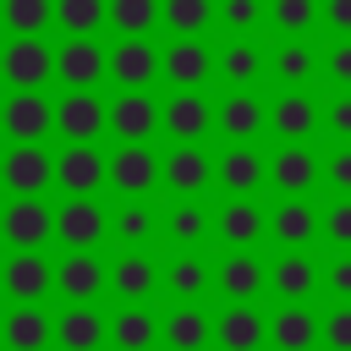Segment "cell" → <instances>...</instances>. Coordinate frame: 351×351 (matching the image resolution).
I'll list each match as a JSON object with an SVG mask.
<instances>
[{
  "mask_svg": "<svg viewBox=\"0 0 351 351\" xmlns=\"http://www.w3.org/2000/svg\"><path fill=\"white\" fill-rule=\"evenodd\" d=\"M269 296L274 302H324V247H274Z\"/></svg>",
  "mask_w": 351,
  "mask_h": 351,
  "instance_id": "obj_6",
  "label": "cell"
},
{
  "mask_svg": "<svg viewBox=\"0 0 351 351\" xmlns=\"http://www.w3.org/2000/svg\"><path fill=\"white\" fill-rule=\"evenodd\" d=\"M318 143H351V88H318Z\"/></svg>",
  "mask_w": 351,
  "mask_h": 351,
  "instance_id": "obj_43",
  "label": "cell"
},
{
  "mask_svg": "<svg viewBox=\"0 0 351 351\" xmlns=\"http://www.w3.org/2000/svg\"><path fill=\"white\" fill-rule=\"evenodd\" d=\"M165 302H214V258L165 252Z\"/></svg>",
  "mask_w": 351,
  "mask_h": 351,
  "instance_id": "obj_36",
  "label": "cell"
},
{
  "mask_svg": "<svg viewBox=\"0 0 351 351\" xmlns=\"http://www.w3.org/2000/svg\"><path fill=\"white\" fill-rule=\"evenodd\" d=\"M324 302H351V252H324Z\"/></svg>",
  "mask_w": 351,
  "mask_h": 351,
  "instance_id": "obj_48",
  "label": "cell"
},
{
  "mask_svg": "<svg viewBox=\"0 0 351 351\" xmlns=\"http://www.w3.org/2000/svg\"><path fill=\"white\" fill-rule=\"evenodd\" d=\"M324 197H269V247H324Z\"/></svg>",
  "mask_w": 351,
  "mask_h": 351,
  "instance_id": "obj_28",
  "label": "cell"
},
{
  "mask_svg": "<svg viewBox=\"0 0 351 351\" xmlns=\"http://www.w3.org/2000/svg\"><path fill=\"white\" fill-rule=\"evenodd\" d=\"M269 33L274 38L324 33V0H269Z\"/></svg>",
  "mask_w": 351,
  "mask_h": 351,
  "instance_id": "obj_40",
  "label": "cell"
},
{
  "mask_svg": "<svg viewBox=\"0 0 351 351\" xmlns=\"http://www.w3.org/2000/svg\"><path fill=\"white\" fill-rule=\"evenodd\" d=\"M110 88H159V38H110Z\"/></svg>",
  "mask_w": 351,
  "mask_h": 351,
  "instance_id": "obj_34",
  "label": "cell"
},
{
  "mask_svg": "<svg viewBox=\"0 0 351 351\" xmlns=\"http://www.w3.org/2000/svg\"><path fill=\"white\" fill-rule=\"evenodd\" d=\"M324 302H274L269 307V351H318Z\"/></svg>",
  "mask_w": 351,
  "mask_h": 351,
  "instance_id": "obj_32",
  "label": "cell"
},
{
  "mask_svg": "<svg viewBox=\"0 0 351 351\" xmlns=\"http://www.w3.org/2000/svg\"><path fill=\"white\" fill-rule=\"evenodd\" d=\"M165 0H110V38H159Z\"/></svg>",
  "mask_w": 351,
  "mask_h": 351,
  "instance_id": "obj_37",
  "label": "cell"
},
{
  "mask_svg": "<svg viewBox=\"0 0 351 351\" xmlns=\"http://www.w3.org/2000/svg\"><path fill=\"white\" fill-rule=\"evenodd\" d=\"M263 241H269V192L214 197V247H263Z\"/></svg>",
  "mask_w": 351,
  "mask_h": 351,
  "instance_id": "obj_22",
  "label": "cell"
},
{
  "mask_svg": "<svg viewBox=\"0 0 351 351\" xmlns=\"http://www.w3.org/2000/svg\"><path fill=\"white\" fill-rule=\"evenodd\" d=\"M0 351H55V307L11 302L0 313Z\"/></svg>",
  "mask_w": 351,
  "mask_h": 351,
  "instance_id": "obj_29",
  "label": "cell"
},
{
  "mask_svg": "<svg viewBox=\"0 0 351 351\" xmlns=\"http://www.w3.org/2000/svg\"><path fill=\"white\" fill-rule=\"evenodd\" d=\"M55 143H110V93L60 88L55 93Z\"/></svg>",
  "mask_w": 351,
  "mask_h": 351,
  "instance_id": "obj_3",
  "label": "cell"
},
{
  "mask_svg": "<svg viewBox=\"0 0 351 351\" xmlns=\"http://www.w3.org/2000/svg\"><path fill=\"white\" fill-rule=\"evenodd\" d=\"M55 192L60 197H110V143H60Z\"/></svg>",
  "mask_w": 351,
  "mask_h": 351,
  "instance_id": "obj_5",
  "label": "cell"
},
{
  "mask_svg": "<svg viewBox=\"0 0 351 351\" xmlns=\"http://www.w3.org/2000/svg\"><path fill=\"white\" fill-rule=\"evenodd\" d=\"M208 38L214 33V0H165V38Z\"/></svg>",
  "mask_w": 351,
  "mask_h": 351,
  "instance_id": "obj_41",
  "label": "cell"
},
{
  "mask_svg": "<svg viewBox=\"0 0 351 351\" xmlns=\"http://www.w3.org/2000/svg\"><path fill=\"white\" fill-rule=\"evenodd\" d=\"M159 88H214V44L208 38H159Z\"/></svg>",
  "mask_w": 351,
  "mask_h": 351,
  "instance_id": "obj_20",
  "label": "cell"
},
{
  "mask_svg": "<svg viewBox=\"0 0 351 351\" xmlns=\"http://www.w3.org/2000/svg\"><path fill=\"white\" fill-rule=\"evenodd\" d=\"M165 203V252L214 247V197H159Z\"/></svg>",
  "mask_w": 351,
  "mask_h": 351,
  "instance_id": "obj_23",
  "label": "cell"
},
{
  "mask_svg": "<svg viewBox=\"0 0 351 351\" xmlns=\"http://www.w3.org/2000/svg\"><path fill=\"white\" fill-rule=\"evenodd\" d=\"M110 351H159V302H110Z\"/></svg>",
  "mask_w": 351,
  "mask_h": 351,
  "instance_id": "obj_35",
  "label": "cell"
},
{
  "mask_svg": "<svg viewBox=\"0 0 351 351\" xmlns=\"http://www.w3.org/2000/svg\"><path fill=\"white\" fill-rule=\"evenodd\" d=\"M159 351H214V307L208 302H165L159 307Z\"/></svg>",
  "mask_w": 351,
  "mask_h": 351,
  "instance_id": "obj_27",
  "label": "cell"
},
{
  "mask_svg": "<svg viewBox=\"0 0 351 351\" xmlns=\"http://www.w3.org/2000/svg\"><path fill=\"white\" fill-rule=\"evenodd\" d=\"M324 38H351V0H324Z\"/></svg>",
  "mask_w": 351,
  "mask_h": 351,
  "instance_id": "obj_49",
  "label": "cell"
},
{
  "mask_svg": "<svg viewBox=\"0 0 351 351\" xmlns=\"http://www.w3.org/2000/svg\"><path fill=\"white\" fill-rule=\"evenodd\" d=\"M324 148L318 143H269V197H318Z\"/></svg>",
  "mask_w": 351,
  "mask_h": 351,
  "instance_id": "obj_12",
  "label": "cell"
},
{
  "mask_svg": "<svg viewBox=\"0 0 351 351\" xmlns=\"http://www.w3.org/2000/svg\"><path fill=\"white\" fill-rule=\"evenodd\" d=\"M318 33L302 38H274L269 44V88H318Z\"/></svg>",
  "mask_w": 351,
  "mask_h": 351,
  "instance_id": "obj_31",
  "label": "cell"
},
{
  "mask_svg": "<svg viewBox=\"0 0 351 351\" xmlns=\"http://www.w3.org/2000/svg\"><path fill=\"white\" fill-rule=\"evenodd\" d=\"M55 88H110V38H55Z\"/></svg>",
  "mask_w": 351,
  "mask_h": 351,
  "instance_id": "obj_19",
  "label": "cell"
},
{
  "mask_svg": "<svg viewBox=\"0 0 351 351\" xmlns=\"http://www.w3.org/2000/svg\"><path fill=\"white\" fill-rule=\"evenodd\" d=\"M0 137L5 143H55V93L49 88H5L0 93Z\"/></svg>",
  "mask_w": 351,
  "mask_h": 351,
  "instance_id": "obj_7",
  "label": "cell"
},
{
  "mask_svg": "<svg viewBox=\"0 0 351 351\" xmlns=\"http://www.w3.org/2000/svg\"><path fill=\"white\" fill-rule=\"evenodd\" d=\"M214 143H269V93L219 88L214 93Z\"/></svg>",
  "mask_w": 351,
  "mask_h": 351,
  "instance_id": "obj_4",
  "label": "cell"
},
{
  "mask_svg": "<svg viewBox=\"0 0 351 351\" xmlns=\"http://www.w3.org/2000/svg\"><path fill=\"white\" fill-rule=\"evenodd\" d=\"M60 38H110V0H55Z\"/></svg>",
  "mask_w": 351,
  "mask_h": 351,
  "instance_id": "obj_38",
  "label": "cell"
},
{
  "mask_svg": "<svg viewBox=\"0 0 351 351\" xmlns=\"http://www.w3.org/2000/svg\"><path fill=\"white\" fill-rule=\"evenodd\" d=\"M110 302H165V252H110Z\"/></svg>",
  "mask_w": 351,
  "mask_h": 351,
  "instance_id": "obj_24",
  "label": "cell"
},
{
  "mask_svg": "<svg viewBox=\"0 0 351 351\" xmlns=\"http://www.w3.org/2000/svg\"><path fill=\"white\" fill-rule=\"evenodd\" d=\"M318 88H351V38H324Z\"/></svg>",
  "mask_w": 351,
  "mask_h": 351,
  "instance_id": "obj_46",
  "label": "cell"
},
{
  "mask_svg": "<svg viewBox=\"0 0 351 351\" xmlns=\"http://www.w3.org/2000/svg\"><path fill=\"white\" fill-rule=\"evenodd\" d=\"M0 33H55V0H0Z\"/></svg>",
  "mask_w": 351,
  "mask_h": 351,
  "instance_id": "obj_42",
  "label": "cell"
},
{
  "mask_svg": "<svg viewBox=\"0 0 351 351\" xmlns=\"http://www.w3.org/2000/svg\"><path fill=\"white\" fill-rule=\"evenodd\" d=\"M318 351H351V302H324Z\"/></svg>",
  "mask_w": 351,
  "mask_h": 351,
  "instance_id": "obj_47",
  "label": "cell"
},
{
  "mask_svg": "<svg viewBox=\"0 0 351 351\" xmlns=\"http://www.w3.org/2000/svg\"><path fill=\"white\" fill-rule=\"evenodd\" d=\"M159 132L165 143H214V88H165Z\"/></svg>",
  "mask_w": 351,
  "mask_h": 351,
  "instance_id": "obj_8",
  "label": "cell"
},
{
  "mask_svg": "<svg viewBox=\"0 0 351 351\" xmlns=\"http://www.w3.org/2000/svg\"><path fill=\"white\" fill-rule=\"evenodd\" d=\"M214 33L219 38H263L269 0H214Z\"/></svg>",
  "mask_w": 351,
  "mask_h": 351,
  "instance_id": "obj_39",
  "label": "cell"
},
{
  "mask_svg": "<svg viewBox=\"0 0 351 351\" xmlns=\"http://www.w3.org/2000/svg\"><path fill=\"white\" fill-rule=\"evenodd\" d=\"M55 247L110 252V197H60L55 203Z\"/></svg>",
  "mask_w": 351,
  "mask_h": 351,
  "instance_id": "obj_13",
  "label": "cell"
},
{
  "mask_svg": "<svg viewBox=\"0 0 351 351\" xmlns=\"http://www.w3.org/2000/svg\"><path fill=\"white\" fill-rule=\"evenodd\" d=\"M214 351H269V313L258 302H225L214 313Z\"/></svg>",
  "mask_w": 351,
  "mask_h": 351,
  "instance_id": "obj_33",
  "label": "cell"
},
{
  "mask_svg": "<svg viewBox=\"0 0 351 351\" xmlns=\"http://www.w3.org/2000/svg\"><path fill=\"white\" fill-rule=\"evenodd\" d=\"M318 148H324L318 197H351V143H318Z\"/></svg>",
  "mask_w": 351,
  "mask_h": 351,
  "instance_id": "obj_45",
  "label": "cell"
},
{
  "mask_svg": "<svg viewBox=\"0 0 351 351\" xmlns=\"http://www.w3.org/2000/svg\"><path fill=\"white\" fill-rule=\"evenodd\" d=\"M0 247H55V197H5Z\"/></svg>",
  "mask_w": 351,
  "mask_h": 351,
  "instance_id": "obj_25",
  "label": "cell"
},
{
  "mask_svg": "<svg viewBox=\"0 0 351 351\" xmlns=\"http://www.w3.org/2000/svg\"><path fill=\"white\" fill-rule=\"evenodd\" d=\"M110 252H165V203L110 197Z\"/></svg>",
  "mask_w": 351,
  "mask_h": 351,
  "instance_id": "obj_2",
  "label": "cell"
},
{
  "mask_svg": "<svg viewBox=\"0 0 351 351\" xmlns=\"http://www.w3.org/2000/svg\"><path fill=\"white\" fill-rule=\"evenodd\" d=\"M165 197H214V143H165Z\"/></svg>",
  "mask_w": 351,
  "mask_h": 351,
  "instance_id": "obj_21",
  "label": "cell"
},
{
  "mask_svg": "<svg viewBox=\"0 0 351 351\" xmlns=\"http://www.w3.org/2000/svg\"><path fill=\"white\" fill-rule=\"evenodd\" d=\"M110 197H165V143H110Z\"/></svg>",
  "mask_w": 351,
  "mask_h": 351,
  "instance_id": "obj_1",
  "label": "cell"
},
{
  "mask_svg": "<svg viewBox=\"0 0 351 351\" xmlns=\"http://www.w3.org/2000/svg\"><path fill=\"white\" fill-rule=\"evenodd\" d=\"M110 143H165L159 88H110Z\"/></svg>",
  "mask_w": 351,
  "mask_h": 351,
  "instance_id": "obj_18",
  "label": "cell"
},
{
  "mask_svg": "<svg viewBox=\"0 0 351 351\" xmlns=\"http://www.w3.org/2000/svg\"><path fill=\"white\" fill-rule=\"evenodd\" d=\"M214 82L219 88H263L269 82V44H258V38H219L214 44Z\"/></svg>",
  "mask_w": 351,
  "mask_h": 351,
  "instance_id": "obj_30",
  "label": "cell"
},
{
  "mask_svg": "<svg viewBox=\"0 0 351 351\" xmlns=\"http://www.w3.org/2000/svg\"><path fill=\"white\" fill-rule=\"evenodd\" d=\"M214 296L219 302H263L269 296V258H263V247H219V258H214Z\"/></svg>",
  "mask_w": 351,
  "mask_h": 351,
  "instance_id": "obj_15",
  "label": "cell"
},
{
  "mask_svg": "<svg viewBox=\"0 0 351 351\" xmlns=\"http://www.w3.org/2000/svg\"><path fill=\"white\" fill-rule=\"evenodd\" d=\"M318 88H269V143H318Z\"/></svg>",
  "mask_w": 351,
  "mask_h": 351,
  "instance_id": "obj_16",
  "label": "cell"
},
{
  "mask_svg": "<svg viewBox=\"0 0 351 351\" xmlns=\"http://www.w3.org/2000/svg\"><path fill=\"white\" fill-rule=\"evenodd\" d=\"M0 82L5 88H55V38L49 33H5Z\"/></svg>",
  "mask_w": 351,
  "mask_h": 351,
  "instance_id": "obj_10",
  "label": "cell"
},
{
  "mask_svg": "<svg viewBox=\"0 0 351 351\" xmlns=\"http://www.w3.org/2000/svg\"><path fill=\"white\" fill-rule=\"evenodd\" d=\"M55 351H110V307L104 302H60L55 307Z\"/></svg>",
  "mask_w": 351,
  "mask_h": 351,
  "instance_id": "obj_26",
  "label": "cell"
},
{
  "mask_svg": "<svg viewBox=\"0 0 351 351\" xmlns=\"http://www.w3.org/2000/svg\"><path fill=\"white\" fill-rule=\"evenodd\" d=\"M55 302H110V252H55Z\"/></svg>",
  "mask_w": 351,
  "mask_h": 351,
  "instance_id": "obj_17",
  "label": "cell"
},
{
  "mask_svg": "<svg viewBox=\"0 0 351 351\" xmlns=\"http://www.w3.org/2000/svg\"><path fill=\"white\" fill-rule=\"evenodd\" d=\"M263 192H269V148L219 143L214 148V197H263Z\"/></svg>",
  "mask_w": 351,
  "mask_h": 351,
  "instance_id": "obj_9",
  "label": "cell"
},
{
  "mask_svg": "<svg viewBox=\"0 0 351 351\" xmlns=\"http://www.w3.org/2000/svg\"><path fill=\"white\" fill-rule=\"evenodd\" d=\"M0 192L5 197H49L55 192V148L49 143H5L0 148Z\"/></svg>",
  "mask_w": 351,
  "mask_h": 351,
  "instance_id": "obj_11",
  "label": "cell"
},
{
  "mask_svg": "<svg viewBox=\"0 0 351 351\" xmlns=\"http://www.w3.org/2000/svg\"><path fill=\"white\" fill-rule=\"evenodd\" d=\"M0 296L5 302H49L55 296V252L49 247H5Z\"/></svg>",
  "mask_w": 351,
  "mask_h": 351,
  "instance_id": "obj_14",
  "label": "cell"
},
{
  "mask_svg": "<svg viewBox=\"0 0 351 351\" xmlns=\"http://www.w3.org/2000/svg\"><path fill=\"white\" fill-rule=\"evenodd\" d=\"M318 241H324V252H351V197H324Z\"/></svg>",
  "mask_w": 351,
  "mask_h": 351,
  "instance_id": "obj_44",
  "label": "cell"
}]
</instances>
